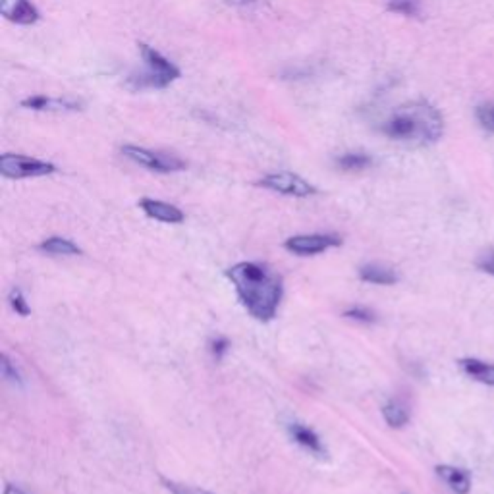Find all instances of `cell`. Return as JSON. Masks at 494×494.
Listing matches in <instances>:
<instances>
[{"label": "cell", "mask_w": 494, "mask_h": 494, "mask_svg": "<svg viewBox=\"0 0 494 494\" xmlns=\"http://www.w3.org/2000/svg\"><path fill=\"white\" fill-rule=\"evenodd\" d=\"M122 155L127 156L130 161H134L139 166H145L149 170L155 172H180L185 168V163L182 159H178L176 155H166V153H159V151H151V149L137 147V145H124L122 147Z\"/></svg>", "instance_id": "5b68a950"}, {"label": "cell", "mask_w": 494, "mask_h": 494, "mask_svg": "<svg viewBox=\"0 0 494 494\" xmlns=\"http://www.w3.org/2000/svg\"><path fill=\"white\" fill-rule=\"evenodd\" d=\"M41 251L49 255H79L81 249H79L76 243L68 238H60V236H52V238H47L45 241H41L39 246Z\"/></svg>", "instance_id": "9a60e30c"}, {"label": "cell", "mask_w": 494, "mask_h": 494, "mask_svg": "<svg viewBox=\"0 0 494 494\" xmlns=\"http://www.w3.org/2000/svg\"><path fill=\"white\" fill-rule=\"evenodd\" d=\"M21 106L31 108V110H57V113H64V110H81L84 103L78 99H52V97H45V95H33L28 99L21 100Z\"/></svg>", "instance_id": "30bf717a"}, {"label": "cell", "mask_w": 494, "mask_h": 494, "mask_svg": "<svg viewBox=\"0 0 494 494\" xmlns=\"http://www.w3.org/2000/svg\"><path fill=\"white\" fill-rule=\"evenodd\" d=\"M57 166L41 159L33 156L16 155V153H6L0 156V174L10 180H25V178H39L54 174Z\"/></svg>", "instance_id": "277c9868"}, {"label": "cell", "mask_w": 494, "mask_h": 494, "mask_svg": "<svg viewBox=\"0 0 494 494\" xmlns=\"http://www.w3.org/2000/svg\"><path fill=\"white\" fill-rule=\"evenodd\" d=\"M259 185L270 191H276V193H282V195H289V197H309V195L317 193L315 185L309 184L307 180L297 176V174H292V172L267 174L263 180H259Z\"/></svg>", "instance_id": "8992f818"}, {"label": "cell", "mask_w": 494, "mask_h": 494, "mask_svg": "<svg viewBox=\"0 0 494 494\" xmlns=\"http://www.w3.org/2000/svg\"><path fill=\"white\" fill-rule=\"evenodd\" d=\"M236 4H249V2H255V0H232Z\"/></svg>", "instance_id": "4316f807"}, {"label": "cell", "mask_w": 494, "mask_h": 494, "mask_svg": "<svg viewBox=\"0 0 494 494\" xmlns=\"http://www.w3.org/2000/svg\"><path fill=\"white\" fill-rule=\"evenodd\" d=\"M137 47H139V52H142L143 70L135 71L127 78V85L132 89H135V91L166 89L170 84H174L182 76V71H180L176 64L170 62L168 58L163 57L159 50L149 47L145 42H139Z\"/></svg>", "instance_id": "3957f363"}, {"label": "cell", "mask_w": 494, "mask_h": 494, "mask_svg": "<svg viewBox=\"0 0 494 494\" xmlns=\"http://www.w3.org/2000/svg\"><path fill=\"white\" fill-rule=\"evenodd\" d=\"M166 485H168V488L174 494H211V493H205V490H197V488L182 487V485H176V483H166Z\"/></svg>", "instance_id": "d4e9b609"}, {"label": "cell", "mask_w": 494, "mask_h": 494, "mask_svg": "<svg viewBox=\"0 0 494 494\" xmlns=\"http://www.w3.org/2000/svg\"><path fill=\"white\" fill-rule=\"evenodd\" d=\"M477 267H479L483 272L494 276V249L493 251H487V253L481 255L479 259H477Z\"/></svg>", "instance_id": "cb8c5ba5"}, {"label": "cell", "mask_w": 494, "mask_h": 494, "mask_svg": "<svg viewBox=\"0 0 494 494\" xmlns=\"http://www.w3.org/2000/svg\"><path fill=\"white\" fill-rule=\"evenodd\" d=\"M382 415H384L386 423H389L392 429H400V427H403V425L410 421V411H408V408H406L402 402H398V400H392V402L386 403V406L382 408Z\"/></svg>", "instance_id": "2e32d148"}, {"label": "cell", "mask_w": 494, "mask_h": 494, "mask_svg": "<svg viewBox=\"0 0 494 494\" xmlns=\"http://www.w3.org/2000/svg\"><path fill=\"white\" fill-rule=\"evenodd\" d=\"M379 130L392 142L431 145L442 137L444 122L440 113L427 100H411L392 110Z\"/></svg>", "instance_id": "7a4b0ae2"}, {"label": "cell", "mask_w": 494, "mask_h": 494, "mask_svg": "<svg viewBox=\"0 0 494 494\" xmlns=\"http://www.w3.org/2000/svg\"><path fill=\"white\" fill-rule=\"evenodd\" d=\"M459 367L473 381L487 384V386H494V365H490V363L475 360V357H466V360L459 361Z\"/></svg>", "instance_id": "4fadbf2b"}, {"label": "cell", "mask_w": 494, "mask_h": 494, "mask_svg": "<svg viewBox=\"0 0 494 494\" xmlns=\"http://www.w3.org/2000/svg\"><path fill=\"white\" fill-rule=\"evenodd\" d=\"M4 494H25L21 488L14 487V485H6V488H4Z\"/></svg>", "instance_id": "484cf974"}, {"label": "cell", "mask_w": 494, "mask_h": 494, "mask_svg": "<svg viewBox=\"0 0 494 494\" xmlns=\"http://www.w3.org/2000/svg\"><path fill=\"white\" fill-rule=\"evenodd\" d=\"M228 347H230V342H228L224 336H217V338L212 340L211 342V353H212V357L217 361H220L224 355H226V352H228Z\"/></svg>", "instance_id": "603a6c76"}, {"label": "cell", "mask_w": 494, "mask_h": 494, "mask_svg": "<svg viewBox=\"0 0 494 494\" xmlns=\"http://www.w3.org/2000/svg\"><path fill=\"white\" fill-rule=\"evenodd\" d=\"M475 116H477V122L485 132L494 134V103H485V105L477 106Z\"/></svg>", "instance_id": "d6986e66"}, {"label": "cell", "mask_w": 494, "mask_h": 494, "mask_svg": "<svg viewBox=\"0 0 494 494\" xmlns=\"http://www.w3.org/2000/svg\"><path fill=\"white\" fill-rule=\"evenodd\" d=\"M0 14L16 25H33L41 18L31 0H0Z\"/></svg>", "instance_id": "ba28073f"}, {"label": "cell", "mask_w": 494, "mask_h": 494, "mask_svg": "<svg viewBox=\"0 0 494 494\" xmlns=\"http://www.w3.org/2000/svg\"><path fill=\"white\" fill-rule=\"evenodd\" d=\"M226 276L251 317L263 323L276 317L284 294L282 276L272 272L265 265L251 261L234 265L226 270Z\"/></svg>", "instance_id": "6da1fadb"}, {"label": "cell", "mask_w": 494, "mask_h": 494, "mask_svg": "<svg viewBox=\"0 0 494 494\" xmlns=\"http://www.w3.org/2000/svg\"><path fill=\"white\" fill-rule=\"evenodd\" d=\"M336 164L338 168L346 170V172H360V170L369 168L373 164V159L367 153H344L336 159Z\"/></svg>", "instance_id": "e0dca14e"}, {"label": "cell", "mask_w": 494, "mask_h": 494, "mask_svg": "<svg viewBox=\"0 0 494 494\" xmlns=\"http://www.w3.org/2000/svg\"><path fill=\"white\" fill-rule=\"evenodd\" d=\"M386 8L394 14L408 16V18H417L421 14V4L419 0H389Z\"/></svg>", "instance_id": "ac0fdd59"}, {"label": "cell", "mask_w": 494, "mask_h": 494, "mask_svg": "<svg viewBox=\"0 0 494 494\" xmlns=\"http://www.w3.org/2000/svg\"><path fill=\"white\" fill-rule=\"evenodd\" d=\"M0 367H2V377H4V379H8L10 382H14V384H23V379H21L20 371L12 365V361L8 360L6 353L2 355V363H0Z\"/></svg>", "instance_id": "7402d4cb"}, {"label": "cell", "mask_w": 494, "mask_h": 494, "mask_svg": "<svg viewBox=\"0 0 494 494\" xmlns=\"http://www.w3.org/2000/svg\"><path fill=\"white\" fill-rule=\"evenodd\" d=\"M289 435H292V438L296 440L297 444L307 448L309 452H315V454L325 452V448H323V444H321V438L315 435V431H311V429H307V427H304V425H299V423L289 425Z\"/></svg>", "instance_id": "5bb4252c"}, {"label": "cell", "mask_w": 494, "mask_h": 494, "mask_svg": "<svg viewBox=\"0 0 494 494\" xmlns=\"http://www.w3.org/2000/svg\"><path fill=\"white\" fill-rule=\"evenodd\" d=\"M360 278L363 282L379 284V286H392L398 282V275L392 267L381 265V263H371L363 265L360 268Z\"/></svg>", "instance_id": "7c38bea8"}, {"label": "cell", "mask_w": 494, "mask_h": 494, "mask_svg": "<svg viewBox=\"0 0 494 494\" xmlns=\"http://www.w3.org/2000/svg\"><path fill=\"white\" fill-rule=\"evenodd\" d=\"M340 243L342 240L332 234H304V236H294L286 240L284 247L296 255H317Z\"/></svg>", "instance_id": "52a82bcc"}, {"label": "cell", "mask_w": 494, "mask_h": 494, "mask_svg": "<svg viewBox=\"0 0 494 494\" xmlns=\"http://www.w3.org/2000/svg\"><path fill=\"white\" fill-rule=\"evenodd\" d=\"M344 317L357 321V323H365V325H371V323L377 321L373 311H369L367 307H361V305H355V307H350V309L344 311Z\"/></svg>", "instance_id": "ffe728a7"}, {"label": "cell", "mask_w": 494, "mask_h": 494, "mask_svg": "<svg viewBox=\"0 0 494 494\" xmlns=\"http://www.w3.org/2000/svg\"><path fill=\"white\" fill-rule=\"evenodd\" d=\"M139 207H142L143 212H145L147 217L159 220V222L178 224V222L184 220V212L180 211L176 205H170V203H164V201H159V199L143 197L142 201H139Z\"/></svg>", "instance_id": "9c48e42d"}, {"label": "cell", "mask_w": 494, "mask_h": 494, "mask_svg": "<svg viewBox=\"0 0 494 494\" xmlns=\"http://www.w3.org/2000/svg\"><path fill=\"white\" fill-rule=\"evenodd\" d=\"M8 301H10V307L18 313V315H21V317H28L29 315V305L28 301H25V297H23V292H21L20 288H14L12 292H10V296H8Z\"/></svg>", "instance_id": "44dd1931"}, {"label": "cell", "mask_w": 494, "mask_h": 494, "mask_svg": "<svg viewBox=\"0 0 494 494\" xmlns=\"http://www.w3.org/2000/svg\"><path fill=\"white\" fill-rule=\"evenodd\" d=\"M437 475L456 494H469L471 490V475L466 469L454 466H437Z\"/></svg>", "instance_id": "8fae6325"}]
</instances>
